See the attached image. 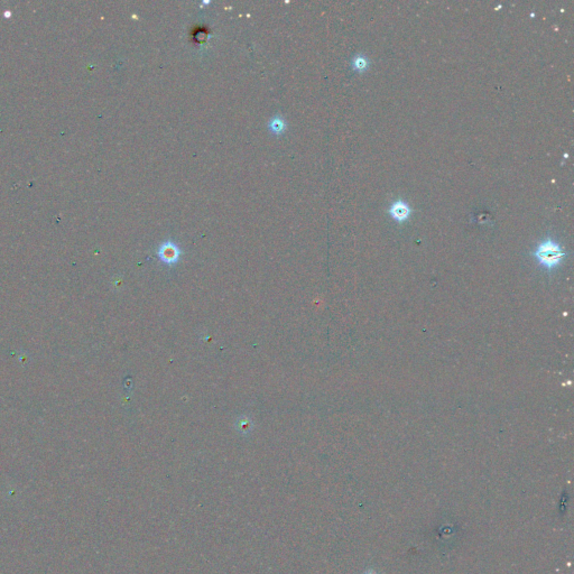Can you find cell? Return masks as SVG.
I'll list each match as a JSON object with an SVG mask.
<instances>
[{"label":"cell","instance_id":"1","mask_svg":"<svg viewBox=\"0 0 574 574\" xmlns=\"http://www.w3.org/2000/svg\"><path fill=\"white\" fill-rule=\"evenodd\" d=\"M534 256L543 267L547 269H553L561 264L562 259L565 257V252L561 249L560 244L554 240L547 239L539 244Z\"/></svg>","mask_w":574,"mask_h":574},{"label":"cell","instance_id":"2","mask_svg":"<svg viewBox=\"0 0 574 574\" xmlns=\"http://www.w3.org/2000/svg\"><path fill=\"white\" fill-rule=\"evenodd\" d=\"M157 255H158L159 259L163 262H165L167 265H173L175 262H177L178 258H180L181 249L173 241L167 240L160 244L158 250H157Z\"/></svg>","mask_w":574,"mask_h":574},{"label":"cell","instance_id":"3","mask_svg":"<svg viewBox=\"0 0 574 574\" xmlns=\"http://www.w3.org/2000/svg\"><path fill=\"white\" fill-rule=\"evenodd\" d=\"M411 212V208L408 207V204L401 200L396 201V202L393 203L392 207L389 208V214L392 215L393 219H395V220L398 222L406 221L409 218Z\"/></svg>","mask_w":574,"mask_h":574},{"label":"cell","instance_id":"4","mask_svg":"<svg viewBox=\"0 0 574 574\" xmlns=\"http://www.w3.org/2000/svg\"><path fill=\"white\" fill-rule=\"evenodd\" d=\"M287 128V123H286V120H285L281 116H274L272 118L269 119L268 122V129L272 134L276 135V136H279L284 133L285 130H286Z\"/></svg>","mask_w":574,"mask_h":574},{"label":"cell","instance_id":"5","mask_svg":"<svg viewBox=\"0 0 574 574\" xmlns=\"http://www.w3.org/2000/svg\"><path fill=\"white\" fill-rule=\"evenodd\" d=\"M368 68V61L363 55H357L352 61V69L358 72H363L367 70Z\"/></svg>","mask_w":574,"mask_h":574}]
</instances>
